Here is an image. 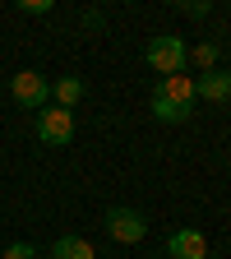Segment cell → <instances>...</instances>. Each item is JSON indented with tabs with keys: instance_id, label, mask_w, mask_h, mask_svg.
Returning <instances> with one entry per match:
<instances>
[{
	"instance_id": "1",
	"label": "cell",
	"mask_w": 231,
	"mask_h": 259,
	"mask_svg": "<svg viewBox=\"0 0 231 259\" xmlns=\"http://www.w3.org/2000/svg\"><path fill=\"white\" fill-rule=\"evenodd\" d=\"M144 60L153 65L162 79H171V74H185V65H190V47H185V37H176V32H162V37L148 42Z\"/></svg>"
},
{
	"instance_id": "2",
	"label": "cell",
	"mask_w": 231,
	"mask_h": 259,
	"mask_svg": "<svg viewBox=\"0 0 231 259\" xmlns=\"http://www.w3.org/2000/svg\"><path fill=\"white\" fill-rule=\"evenodd\" d=\"M102 227H107V236L120 241V245H139L148 236V218L139 208H107L102 213Z\"/></svg>"
},
{
	"instance_id": "3",
	"label": "cell",
	"mask_w": 231,
	"mask_h": 259,
	"mask_svg": "<svg viewBox=\"0 0 231 259\" xmlns=\"http://www.w3.org/2000/svg\"><path fill=\"white\" fill-rule=\"evenodd\" d=\"M37 139L51 144V148H65L74 139V111H65V107H42L37 111Z\"/></svg>"
},
{
	"instance_id": "4",
	"label": "cell",
	"mask_w": 231,
	"mask_h": 259,
	"mask_svg": "<svg viewBox=\"0 0 231 259\" xmlns=\"http://www.w3.org/2000/svg\"><path fill=\"white\" fill-rule=\"evenodd\" d=\"M10 93H14V102H19V107L42 111V107H47V97H51V83H47L37 70H19L14 83H10Z\"/></svg>"
},
{
	"instance_id": "5",
	"label": "cell",
	"mask_w": 231,
	"mask_h": 259,
	"mask_svg": "<svg viewBox=\"0 0 231 259\" xmlns=\"http://www.w3.org/2000/svg\"><path fill=\"white\" fill-rule=\"evenodd\" d=\"M167 254L171 259H208V236L199 227H180V232L167 236Z\"/></svg>"
},
{
	"instance_id": "6",
	"label": "cell",
	"mask_w": 231,
	"mask_h": 259,
	"mask_svg": "<svg viewBox=\"0 0 231 259\" xmlns=\"http://www.w3.org/2000/svg\"><path fill=\"white\" fill-rule=\"evenodd\" d=\"M194 97H204V102H231V70H208L194 79Z\"/></svg>"
},
{
	"instance_id": "7",
	"label": "cell",
	"mask_w": 231,
	"mask_h": 259,
	"mask_svg": "<svg viewBox=\"0 0 231 259\" xmlns=\"http://www.w3.org/2000/svg\"><path fill=\"white\" fill-rule=\"evenodd\" d=\"M157 97H167L171 107H185V111H194V79H190V74L157 79Z\"/></svg>"
},
{
	"instance_id": "8",
	"label": "cell",
	"mask_w": 231,
	"mask_h": 259,
	"mask_svg": "<svg viewBox=\"0 0 231 259\" xmlns=\"http://www.w3.org/2000/svg\"><path fill=\"white\" fill-rule=\"evenodd\" d=\"M51 97H56V107L74 111V102L83 97V79H79V74H65V79H56V83H51Z\"/></svg>"
},
{
	"instance_id": "9",
	"label": "cell",
	"mask_w": 231,
	"mask_h": 259,
	"mask_svg": "<svg viewBox=\"0 0 231 259\" xmlns=\"http://www.w3.org/2000/svg\"><path fill=\"white\" fill-rule=\"evenodd\" d=\"M51 259H97V254H93V245L83 236H60L51 245Z\"/></svg>"
},
{
	"instance_id": "10",
	"label": "cell",
	"mask_w": 231,
	"mask_h": 259,
	"mask_svg": "<svg viewBox=\"0 0 231 259\" xmlns=\"http://www.w3.org/2000/svg\"><path fill=\"white\" fill-rule=\"evenodd\" d=\"M190 60H194V65H199V70L208 74V70H217V65H222V47L208 37V42H199V47L190 51Z\"/></svg>"
},
{
	"instance_id": "11",
	"label": "cell",
	"mask_w": 231,
	"mask_h": 259,
	"mask_svg": "<svg viewBox=\"0 0 231 259\" xmlns=\"http://www.w3.org/2000/svg\"><path fill=\"white\" fill-rule=\"evenodd\" d=\"M153 116H157L162 125H185V120H190V111H185V107H171L167 97H157V93H153Z\"/></svg>"
},
{
	"instance_id": "12",
	"label": "cell",
	"mask_w": 231,
	"mask_h": 259,
	"mask_svg": "<svg viewBox=\"0 0 231 259\" xmlns=\"http://www.w3.org/2000/svg\"><path fill=\"white\" fill-rule=\"evenodd\" d=\"M0 259H37V250H32L28 241H14V245H5V250H0Z\"/></svg>"
},
{
	"instance_id": "13",
	"label": "cell",
	"mask_w": 231,
	"mask_h": 259,
	"mask_svg": "<svg viewBox=\"0 0 231 259\" xmlns=\"http://www.w3.org/2000/svg\"><path fill=\"white\" fill-rule=\"evenodd\" d=\"M23 14H51V0H19Z\"/></svg>"
},
{
	"instance_id": "14",
	"label": "cell",
	"mask_w": 231,
	"mask_h": 259,
	"mask_svg": "<svg viewBox=\"0 0 231 259\" xmlns=\"http://www.w3.org/2000/svg\"><path fill=\"white\" fill-rule=\"evenodd\" d=\"M190 19H204V14H213V5H204V0H185V5H180Z\"/></svg>"
}]
</instances>
